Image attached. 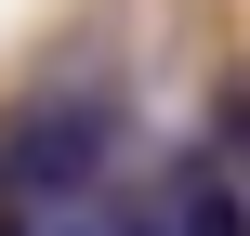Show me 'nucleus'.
<instances>
[{
  "label": "nucleus",
  "instance_id": "obj_1",
  "mask_svg": "<svg viewBox=\"0 0 250 236\" xmlns=\"http://www.w3.org/2000/svg\"><path fill=\"white\" fill-rule=\"evenodd\" d=\"M105 145H119V105L92 92H26L13 118H0V197H26V210H66V197H92V171H105Z\"/></svg>",
  "mask_w": 250,
  "mask_h": 236
},
{
  "label": "nucleus",
  "instance_id": "obj_2",
  "mask_svg": "<svg viewBox=\"0 0 250 236\" xmlns=\"http://www.w3.org/2000/svg\"><path fill=\"white\" fill-rule=\"evenodd\" d=\"M211 145H224V184L250 197V92H224V105H211Z\"/></svg>",
  "mask_w": 250,
  "mask_h": 236
},
{
  "label": "nucleus",
  "instance_id": "obj_3",
  "mask_svg": "<svg viewBox=\"0 0 250 236\" xmlns=\"http://www.w3.org/2000/svg\"><path fill=\"white\" fill-rule=\"evenodd\" d=\"M40 236H145V223H119V210H92V197H66V210H40Z\"/></svg>",
  "mask_w": 250,
  "mask_h": 236
}]
</instances>
